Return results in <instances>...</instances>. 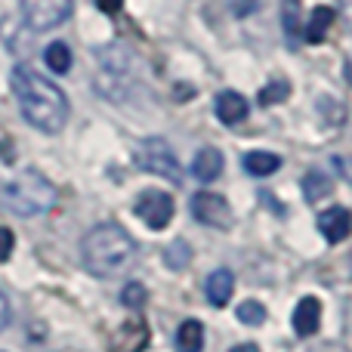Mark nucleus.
Masks as SVG:
<instances>
[{"instance_id":"4be33fe9","label":"nucleus","mask_w":352,"mask_h":352,"mask_svg":"<svg viewBox=\"0 0 352 352\" xmlns=\"http://www.w3.org/2000/svg\"><path fill=\"white\" fill-rule=\"evenodd\" d=\"M235 316H238V322H244V324H250V328H256V324L266 322V306L256 303V300H244V303L235 309Z\"/></svg>"},{"instance_id":"dca6fc26","label":"nucleus","mask_w":352,"mask_h":352,"mask_svg":"<svg viewBox=\"0 0 352 352\" xmlns=\"http://www.w3.org/2000/svg\"><path fill=\"white\" fill-rule=\"evenodd\" d=\"M281 158L275 152H248L244 155V170L250 176H272L278 173Z\"/></svg>"},{"instance_id":"f8f14e48","label":"nucleus","mask_w":352,"mask_h":352,"mask_svg":"<svg viewBox=\"0 0 352 352\" xmlns=\"http://www.w3.org/2000/svg\"><path fill=\"white\" fill-rule=\"evenodd\" d=\"M232 291H235V275L229 269H217V272L207 275V285H204V294L210 300V306H226L232 300Z\"/></svg>"},{"instance_id":"f03ea898","label":"nucleus","mask_w":352,"mask_h":352,"mask_svg":"<svg viewBox=\"0 0 352 352\" xmlns=\"http://www.w3.org/2000/svg\"><path fill=\"white\" fill-rule=\"evenodd\" d=\"M136 256V241L127 235V229H121L118 223H99L80 241V260L84 269L99 278H111L130 269Z\"/></svg>"},{"instance_id":"a211bd4d","label":"nucleus","mask_w":352,"mask_h":352,"mask_svg":"<svg viewBox=\"0 0 352 352\" xmlns=\"http://www.w3.org/2000/svg\"><path fill=\"white\" fill-rule=\"evenodd\" d=\"M281 25H285V37L291 47L300 43V0H285L281 3Z\"/></svg>"},{"instance_id":"1a4fd4ad","label":"nucleus","mask_w":352,"mask_h":352,"mask_svg":"<svg viewBox=\"0 0 352 352\" xmlns=\"http://www.w3.org/2000/svg\"><path fill=\"white\" fill-rule=\"evenodd\" d=\"M318 232L328 244H340L352 235V210L349 207H328L318 213Z\"/></svg>"},{"instance_id":"9d476101","label":"nucleus","mask_w":352,"mask_h":352,"mask_svg":"<svg viewBox=\"0 0 352 352\" xmlns=\"http://www.w3.org/2000/svg\"><path fill=\"white\" fill-rule=\"evenodd\" d=\"M322 324V303L316 297H303L294 309V334L297 337H312Z\"/></svg>"},{"instance_id":"20e7f679","label":"nucleus","mask_w":352,"mask_h":352,"mask_svg":"<svg viewBox=\"0 0 352 352\" xmlns=\"http://www.w3.org/2000/svg\"><path fill=\"white\" fill-rule=\"evenodd\" d=\"M133 158H136V164H140V170L161 176V179L173 182V186H176V182H182L179 161H176L173 148L167 146L161 136H148V140H142L140 146H136Z\"/></svg>"},{"instance_id":"423d86ee","label":"nucleus","mask_w":352,"mask_h":352,"mask_svg":"<svg viewBox=\"0 0 352 352\" xmlns=\"http://www.w3.org/2000/svg\"><path fill=\"white\" fill-rule=\"evenodd\" d=\"M22 16L28 28L50 31L72 16V0H22Z\"/></svg>"},{"instance_id":"7ed1b4c3","label":"nucleus","mask_w":352,"mask_h":352,"mask_svg":"<svg viewBox=\"0 0 352 352\" xmlns=\"http://www.w3.org/2000/svg\"><path fill=\"white\" fill-rule=\"evenodd\" d=\"M0 198L16 217H41L56 204V186L43 173L22 170L0 188Z\"/></svg>"},{"instance_id":"2eb2a0df","label":"nucleus","mask_w":352,"mask_h":352,"mask_svg":"<svg viewBox=\"0 0 352 352\" xmlns=\"http://www.w3.org/2000/svg\"><path fill=\"white\" fill-rule=\"evenodd\" d=\"M176 349L179 352H201L204 349V324L188 318V322L179 324L176 331Z\"/></svg>"},{"instance_id":"f3484780","label":"nucleus","mask_w":352,"mask_h":352,"mask_svg":"<svg viewBox=\"0 0 352 352\" xmlns=\"http://www.w3.org/2000/svg\"><path fill=\"white\" fill-rule=\"evenodd\" d=\"M328 195H331V179L322 170H309L303 176V198L309 201V204H318V201L328 198Z\"/></svg>"},{"instance_id":"b1692460","label":"nucleus","mask_w":352,"mask_h":352,"mask_svg":"<svg viewBox=\"0 0 352 352\" xmlns=\"http://www.w3.org/2000/svg\"><path fill=\"white\" fill-rule=\"evenodd\" d=\"M12 248H16V235H12V232L6 229V226H0V263L10 260Z\"/></svg>"},{"instance_id":"c85d7f7f","label":"nucleus","mask_w":352,"mask_h":352,"mask_svg":"<svg viewBox=\"0 0 352 352\" xmlns=\"http://www.w3.org/2000/svg\"><path fill=\"white\" fill-rule=\"evenodd\" d=\"M229 352H260V346H256V343H238V346H232Z\"/></svg>"},{"instance_id":"0eeeda50","label":"nucleus","mask_w":352,"mask_h":352,"mask_svg":"<svg viewBox=\"0 0 352 352\" xmlns=\"http://www.w3.org/2000/svg\"><path fill=\"white\" fill-rule=\"evenodd\" d=\"M136 217L155 232L167 229L173 219V198L167 192H161V188H146L136 198Z\"/></svg>"},{"instance_id":"39448f33","label":"nucleus","mask_w":352,"mask_h":352,"mask_svg":"<svg viewBox=\"0 0 352 352\" xmlns=\"http://www.w3.org/2000/svg\"><path fill=\"white\" fill-rule=\"evenodd\" d=\"M192 217L201 226H210V229H232V223H235V213H232L229 201L217 192H195Z\"/></svg>"},{"instance_id":"a878e982","label":"nucleus","mask_w":352,"mask_h":352,"mask_svg":"<svg viewBox=\"0 0 352 352\" xmlns=\"http://www.w3.org/2000/svg\"><path fill=\"white\" fill-rule=\"evenodd\" d=\"M10 318H12V306H10V300H6V294L0 291V328H6Z\"/></svg>"},{"instance_id":"f257e3e1","label":"nucleus","mask_w":352,"mask_h":352,"mask_svg":"<svg viewBox=\"0 0 352 352\" xmlns=\"http://www.w3.org/2000/svg\"><path fill=\"white\" fill-rule=\"evenodd\" d=\"M10 87L22 118L41 133H59L68 121V99L47 74L31 65H16L10 74Z\"/></svg>"},{"instance_id":"aec40b11","label":"nucleus","mask_w":352,"mask_h":352,"mask_svg":"<svg viewBox=\"0 0 352 352\" xmlns=\"http://www.w3.org/2000/svg\"><path fill=\"white\" fill-rule=\"evenodd\" d=\"M291 96V84L287 80H269L260 93H256V102L260 105H278Z\"/></svg>"},{"instance_id":"9b49d317","label":"nucleus","mask_w":352,"mask_h":352,"mask_svg":"<svg viewBox=\"0 0 352 352\" xmlns=\"http://www.w3.org/2000/svg\"><path fill=\"white\" fill-rule=\"evenodd\" d=\"M217 118L226 124V127H235L248 118V99L235 90H223L217 96Z\"/></svg>"},{"instance_id":"412c9836","label":"nucleus","mask_w":352,"mask_h":352,"mask_svg":"<svg viewBox=\"0 0 352 352\" xmlns=\"http://www.w3.org/2000/svg\"><path fill=\"white\" fill-rule=\"evenodd\" d=\"M164 260H167V266H170L173 272H179V269H186V266H188V260H192V248H188V244L182 241V238H176V241L167 244Z\"/></svg>"},{"instance_id":"393cba45","label":"nucleus","mask_w":352,"mask_h":352,"mask_svg":"<svg viewBox=\"0 0 352 352\" xmlns=\"http://www.w3.org/2000/svg\"><path fill=\"white\" fill-rule=\"evenodd\" d=\"M331 164H334V167H337V173H340L343 179H346L349 186H352V158H334Z\"/></svg>"},{"instance_id":"5701e85b","label":"nucleus","mask_w":352,"mask_h":352,"mask_svg":"<svg viewBox=\"0 0 352 352\" xmlns=\"http://www.w3.org/2000/svg\"><path fill=\"white\" fill-rule=\"evenodd\" d=\"M146 300H148V291L140 285V281H130V285L121 291V303L127 306V309H142Z\"/></svg>"},{"instance_id":"4468645a","label":"nucleus","mask_w":352,"mask_h":352,"mask_svg":"<svg viewBox=\"0 0 352 352\" xmlns=\"http://www.w3.org/2000/svg\"><path fill=\"white\" fill-rule=\"evenodd\" d=\"M331 25H334V10H331V6H316V10L309 12L306 28H303V41L306 43H324Z\"/></svg>"},{"instance_id":"6ab92c4d","label":"nucleus","mask_w":352,"mask_h":352,"mask_svg":"<svg viewBox=\"0 0 352 352\" xmlns=\"http://www.w3.org/2000/svg\"><path fill=\"white\" fill-rule=\"evenodd\" d=\"M43 62L50 65V72L68 74V68H72V50H68L62 41H56V43H50V47H47V53H43Z\"/></svg>"},{"instance_id":"bb28decb","label":"nucleus","mask_w":352,"mask_h":352,"mask_svg":"<svg viewBox=\"0 0 352 352\" xmlns=\"http://www.w3.org/2000/svg\"><path fill=\"white\" fill-rule=\"evenodd\" d=\"M96 6L105 12V16H118L124 6V0H96Z\"/></svg>"},{"instance_id":"cd10ccee","label":"nucleus","mask_w":352,"mask_h":352,"mask_svg":"<svg viewBox=\"0 0 352 352\" xmlns=\"http://www.w3.org/2000/svg\"><path fill=\"white\" fill-rule=\"evenodd\" d=\"M340 16H343V22L352 28V0H340Z\"/></svg>"},{"instance_id":"6e6552de","label":"nucleus","mask_w":352,"mask_h":352,"mask_svg":"<svg viewBox=\"0 0 352 352\" xmlns=\"http://www.w3.org/2000/svg\"><path fill=\"white\" fill-rule=\"evenodd\" d=\"M148 346V324L142 316H133L109 337V352H146Z\"/></svg>"},{"instance_id":"ddd939ff","label":"nucleus","mask_w":352,"mask_h":352,"mask_svg":"<svg viewBox=\"0 0 352 352\" xmlns=\"http://www.w3.org/2000/svg\"><path fill=\"white\" fill-rule=\"evenodd\" d=\"M192 173H195V179H201V182L219 179V173H223V152L213 146H204L198 155H195Z\"/></svg>"}]
</instances>
